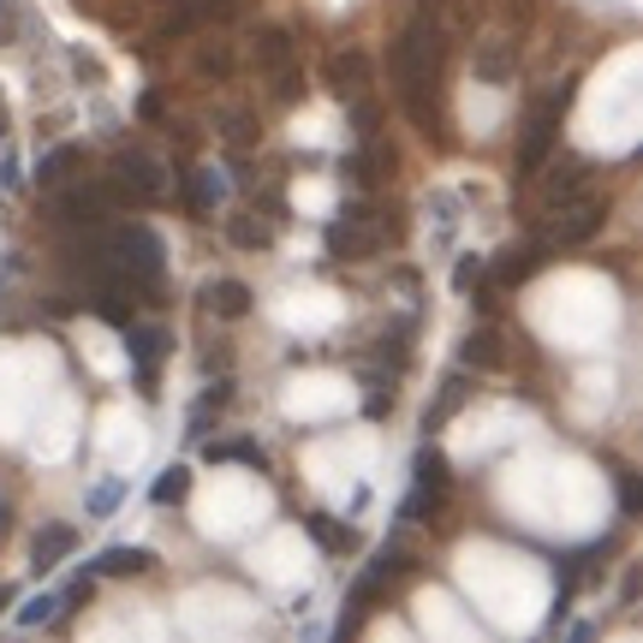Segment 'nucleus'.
Returning <instances> with one entry per match:
<instances>
[{
	"label": "nucleus",
	"mask_w": 643,
	"mask_h": 643,
	"mask_svg": "<svg viewBox=\"0 0 643 643\" xmlns=\"http://www.w3.org/2000/svg\"><path fill=\"white\" fill-rule=\"evenodd\" d=\"M215 197H221V173H197V179H191V191H185V208L191 215H208V208H215Z\"/></svg>",
	"instance_id": "obj_30"
},
{
	"label": "nucleus",
	"mask_w": 643,
	"mask_h": 643,
	"mask_svg": "<svg viewBox=\"0 0 643 643\" xmlns=\"http://www.w3.org/2000/svg\"><path fill=\"white\" fill-rule=\"evenodd\" d=\"M119 500H126V483H119V477H101V483H90L84 507H90V518H114V513H119Z\"/></svg>",
	"instance_id": "obj_29"
},
{
	"label": "nucleus",
	"mask_w": 643,
	"mask_h": 643,
	"mask_svg": "<svg viewBox=\"0 0 643 643\" xmlns=\"http://www.w3.org/2000/svg\"><path fill=\"white\" fill-rule=\"evenodd\" d=\"M328 251L334 256H370L376 251V221L363 208H345V215L328 227Z\"/></svg>",
	"instance_id": "obj_11"
},
{
	"label": "nucleus",
	"mask_w": 643,
	"mask_h": 643,
	"mask_svg": "<svg viewBox=\"0 0 643 643\" xmlns=\"http://www.w3.org/2000/svg\"><path fill=\"white\" fill-rule=\"evenodd\" d=\"M55 614H60V596H48V590H42V596H25V602H19V625H25V632H37V625H48Z\"/></svg>",
	"instance_id": "obj_32"
},
{
	"label": "nucleus",
	"mask_w": 643,
	"mask_h": 643,
	"mask_svg": "<svg viewBox=\"0 0 643 643\" xmlns=\"http://www.w3.org/2000/svg\"><path fill=\"white\" fill-rule=\"evenodd\" d=\"M0 137H7V101H0Z\"/></svg>",
	"instance_id": "obj_39"
},
{
	"label": "nucleus",
	"mask_w": 643,
	"mask_h": 643,
	"mask_svg": "<svg viewBox=\"0 0 643 643\" xmlns=\"http://www.w3.org/2000/svg\"><path fill=\"white\" fill-rule=\"evenodd\" d=\"M304 536H310V543H316V548H328V554H345V548L358 543V536L345 530V525H334V518H328V513H310V518H304Z\"/></svg>",
	"instance_id": "obj_25"
},
{
	"label": "nucleus",
	"mask_w": 643,
	"mask_h": 643,
	"mask_svg": "<svg viewBox=\"0 0 643 643\" xmlns=\"http://www.w3.org/2000/svg\"><path fill=\"white\" fill-rule=\"evenodd\" d=\"M233 12H238V0H185L179 12H167L162 37H185V30H197V25H215V19H233Z\"/></svg>",
	"instance_id": "obj_15"
},
{
	"label": "nucleus",
	"mask_w": 643,
	"mask_h": 643,
	"mask_svg": "<svg viewBox=\"0 0 643 643\" xmlns=\"http://www.w3.org/2000/svg\"><path fill=\"white\" fill-rule=\"evenodd\" d=\"M227 238H233L238 251H269L274 245V227H269V215H251V208H245V215L227 221Z\"/></svg>",
	"instance_id": "obj_23"
},
{
	"label": "nucleus",
	"mask_w": 643,
	"mask_h": 643,
	"mask_svg": "<svg viewBox=\"0 0 643 643\" xmlns=\"http://www.w3.org/2000/svg\"><path fill=\"white\" fill-rule=\"evenodd\" d=\"M441 25L429 19V12H417V19L393 37L388 48V72L399 84V96H406V114L423 126V119H436V90H441Z\"/></svg>",
	"instance_id": "obj_1"
},
{
	"label": "nucleus",
	"mask_w": 643,
	"mask_h": 643,
	"mask_svg": "<svg viewBox=\"0 0 643 643\" xmlns=\"http://www.w3.org/2000/svg\"><path fill=\"white\" fill-rule=\"evenodd\" d=\"M566 108H572V84H554V90L530 108L525 131H518V173H543L561 149V126H566Z\"/></svg>",
	"instance_id": "obj_4"
},
{
	"label": "nucleus",
	"mask_w": 643,
	"mask_h": 643,
	"mask_svg": "<svg viewBox=\"0 0 643 643\" xmlns=\"http://www.w3.org/2000/svg\"><path fill=\"white\" fill-rule=\"evenodd\" d=\"M197 304H203L215 322H238V316H251V286L233 281V274H215V281H203Z\"/></svg>",
	"instance_id": "obj_9"
},
{
	"label": "nucleus",
	"mask_w": 643,
	"mask_h": 643,
	"mask_svg": "<svg viewBox=\"0 0 643 643\" xmlns=\"http://www.w3.org/2000/svg\"><path fill=\"white\" fill-rule=\"evenodd\" d=\"M185 495H191V465L179 459V465H167V471L155 477V489H149V500H155V507H179Z\"/></svg>",
	"instance_id": "obj_26"
},
{
	"label": "nucleus",
	"mask_w": 643,
	"mask_h": 643,
	"mask_svg": "<svg viewBox=\"0 0 643 643\" xmlns=\"http://www.w3.org/2000/svg\"><path fill=\"white\" fill-rule=\"evenodd\" d=\"M96 251H101V269H108L119 286H137V281L162 286L167 281V245H162V233H155V227H144V221L101 233Z\"/></svg>",
	"instance_id": "obj_2"
},
{
	"label": "nucleus",
	"mask_w": 643,
	"mask_h": 643,
	"mask_svg": "<svg viewBox=\"0 0 643 643\" xmlns=\"http://www.w3.org/2000/svg\"><path fill=\"white\" fill-rule=\"evenodd\" d=\"M370 78H376V60L363 55V48H334V55L322 60V84H328L340 101L363 96V90H370Z\"/></svg>",
	"instance_id": "obj_7"
},
{
	"label": "nucleus",
	"mask_w": 643,
	"mask_h": 643,
	"mask_svg": "<svg viewBox=\"0 0 643 643\" xmlns=\"http://www.w3.org/2000/svg\"><path fill=\"white\" fill-rule=\"evenodd\" d=\"M381 590H388V572H363V578L352 584V596H345V620H340V637H352L358 625H363V614H370V602H381Z\"/></svg>",
	"instance_id": "obj_18"
},
{
	"label": "nucleus",
	"mask_w": 643,
	"mask_h": 643,
	"mask_svg": "<svg viewBox=\"0 0 643 643\" xmlns=\"http://www.w3.org/2000/svg\"><path fill=\"white\" fill-rule=\"evenodd\" d=\"M119 340H126V352H131V363H144V370H162V358L173 352V334L167 328H155V322H119Z\"/></svg>",
	"instance_id": "obj_13"
},
{
	"label": "nucleus",
	"mask_w": 643,
	"mask_h": 643,
	"mask_svg": "<svg viewBox=\"0 0 643 643\" xmlns=\"http://www.w3.org/2000/svg\"><path fill=\"white\" fill-rule=\"evenodd\" d=\"M233 66H238L233 48H197V72H208V78H233Z\"/></svg>",
	"instance_id": "obj_34"
},
{
	"label": "nucleus",
	"mask_w": 643,
	"mask_h": 643,
	"mask_svg": "<svg viewBox=\"0 0 643 643\" xmlns=\"http://www.w3.org/2000/svg\"><path fill=\"white\" fill-rule=\"evenodd\" d=\"M155 566H162V561H155V548L119 543V548H101V554H96L90 578H144V572H155Z\"/></svg>",
	"instance_id": "obj_12"
},
{
	"label": "nucleus",
	"mask_w": 643,
	"mask_h": 643,
	"mask_svg": "<svg viewBox=\"0 0 643 643\" xmlns=\"http://www.w3.org/2000/svg\"><path fill=\"white\" fill-rule=\"evenodd\" d=\"M233 406V376H215V381H208V388L197 393V406H191V436H208V429H215V417L221 411H227Z\"/></svg>",
	"instance_id": "obj_17"
},
{
	"label": "nucleus",
	"mask_w": 643,
	"mask_h": 643,
	"mask_svg": "<svg viewBox=\"0 0 643 643\" xmlns=\"http://www.w3.org/2000/svg\"><path fill=\"white\" fill-rule=\"evenodd\" d=\"M358 155H352V162H345V179H358V185H370L376 179V173H393V149L388 144H376V137H358Z\"/></svg>",
	"instance_id": "obj_21"
},
{
	"label": "nucleus",
	"mask_w": 643,
	"mask_h": 643,
	"mask_svg": "<svg viewBox=\"0 0 643 643\" xmlns=\"http://www.w3.org/2000/svg\"><path fill=\"white\" fill-rule=\"evenodd\" d=\"M221 144H227V149H238V155H251L256 144H263V126H256V114H251V108L221 114Z\"/></svg>",
	"instance_id": "obj_22"
},
{
	"label": "nucleus",
	"mask_w": 643,
	"mask_h": 643,
	"mask_svg": "<svg viewBox=\"0 0 643 643\" xmlns=\"http://www.w3.org/2000/svg\"><path fill=\"white\" fill-rule=\"evenodd\" d=\"M256 66H292V30H281V25L256 30Z\"/></svg>",
	"instance_id": "obj_27"
},
{
	"label": "nucleus",
	"mask_w": 643,
	"mask_h": 643,
	"mask_svg": "<svg viewBox=\"0 0 643 643\" xmlns=\"http://www.w3.org/2000/svg\"><path fill=\"white\" fill-rule=\"evenodd\" d=\"M500 358H507V345H500L495 328H471V334L459 340V363H465V370H500Z\"/></svg>",
	"instance_id": "obj_19"
},
{
	"label": "nucleus",
	"mask_w": 643,
	"mask_h": 643,
	"mask_svg": "<svg viewBox=\"0 0 643 643\" xmlns=\"http://www.w3.org/2000/svg\"><path fill=\"white\" fill-rule=\"evenodd\" d=\"M411 477H417V489L406 495V507H399V513H406L411 525H423V518H436L441 500H447V459H441V447H417Z\"/></svg>",
	"instance_id": "obj_5"
},
{
	"label": "nucleus",
	"mask_w": 643,
	"mask_h": 643,
	"mask_svg": "<svg viewBox=\"0 0 643 643\" xmlns=\"http://www.w3.org/2000/svg\"><path fill=\"white\" fill-rule=\"evenodd\" d=\"M602 221H607V203L602 197H566V203H554L543 221H536V233H530V251H536V263L554 251H578L590 245V238L602 233Z\"/></svg>",
	"instance_id": "obj_3"
},
{
	"label": "nucleus",
	"mask_w": 643,
	"mask_h": 643,
	"mask_svg": "<svg viewBox=\"0 0 643 643\" xmlns=\"http://www.w3.org/2000/svg\"><path fill=\"white\" fill-rule=\"evenodd\" d=\"M203 459H208V465L238 459V465H251V471H263V447H256V441H208V447H203Z\"/></svg>",
	"instance_id": "obj_28"
},
{
	"label": "nucleus",
	"mask_w": 643,
	"mask_h": 643,
	"mask_svg": "<svg viewBox=\"0 0 643 643\" xmlns=\"http://www.w3.org/2000/svg\"><path fill=\"white\" fill-rule=\"evenodd\" d=\"M55 215H60V227L90 233V227H101V221L114 215V191H101V185H72V179H66Z\"/></svg>",
	"instance_id": "obj_6"
},
{
	"label": "nucleus",
	"mask_w": 643,
	"mask_h": 643,
	"mask_svg": "<svg viewBox=\"0 0 643 643\" xmlns=\"http://www.w3.org/2000/svg\"><path fill=\"white\" fill-rule=\"evenodd\" d=\"M19 30H25V7L19 0H0V48L19 42Z\"/></svg>",
	"instance_id": "obj_37"
},
{
	"label": "nucleus",
	"mask_w": 643,
	"mask_h": 643,
	"mask_svg": "<svg viewBox=\"0 0 643 643\" xmlns=\"http://www.w3.org/2000/svg\"><path fill=\"white\" fill-rule=\"evenodd\" d=\"M536 269V251L525 245V251H507V256H495V281L500 286H518V281H525V274Z\"/></svg>",
	"instance_id": "obj_31"
},
{
	"label": "nucleus",
	"mask_w": 643,
	"mask_h": 643,
	"mask_svg": "<svg viewBox=\"0 0 643 643\" xmlns=\"http://www.w3.org/2000/svg\"><path fill=\"white\" fill-rule=\"evenodd\" d=\"M465 399H471V376H447V381H441V393H436V406L423 411V436H436V429L465 406Z\"/></svg>",
	"instance_id": "obj_20"
},
{
	"label": "nucleus",
	"mask_w": 643,
	"mask_h": 643,
	"mask_svg": "<svg viewBox=\"0 0 643 643\" xmlns=\"http://www.w3.org/2000/svg\"><path fill=\"white\" fill-rule=\"evenodd\" d=\"M7 602H12V590H7V584H0V607H7Z\"/></svg>",
	"instance_id": "obj_40"
},
{
	"label": "nucleus",
	"mask_w": 643,
	"mask_h": 643,
	"mask_svg": "<svg viewBox=\"0 0 643 643\" xmlns=\"http://www.w3.org/2000/svg\"><path fill=\"white\" fill-rule=\"evenodd\" d=\"M489 274V263H483L477 251H465L459 263H454V292H477V281Z\"/></svg>",
	"instance_id": "obj_33"
},
{
	"label": "nucleus",
	"mask_w": 643,
	"mask_h": 643,
	"mask_svg": "<svg viewBox=\"0 0 643 643\" xmlns=\"http://www.w3.org/2000/svg\"><path fill=\"white\" fill-rule=\"evenodd\" d=\"M352 131L358 137H381V108H376V101L352 96Z\"/></svg>",
	"instance_id": "obj_36"
},
{
	"label": "nucleus",
	"mask_w": 643,
	"mask_h": 643,
	"mask_svg": "<svg viewBox=\"0 0 643 643\" xmlns=\"http://www.w3.org/2000/svg\"><path fill=\"white\" fill-rule=\"evenodd\" d=\"M269 90H274V101H281V108H299V101H304L299 72H281V66H269Z\"/></svg>",
	"instance_id": "obj_35"
},
{
	"label": "nucleus",
	"mask_w": 643,
	"mask_h": 643,
	"mask_svg": "<svg viewBox=\"0 0 643 643\" xmlns=\"http://www.w3.org/2000/svg\"><path fill=\"white\" fill-rule=\"evenodd\" d=\"M78 167H84V144H60V149H48L42 162H37V191H60L66 179H78Z\"/></svg>",
	"instance_id": "obj_16"
},
{
	"label": "nucleus",
	"mask_w": 643,
	"mask_h": 643,
	"mask_svg": "<svg viewBox=\"0 0 643 643\" xmlns=\"http://www.w3.org/2000/svg\"><path fill=\"white\" fill-rule=\"evenodd\" d=\"M471 72L483 84H513L518 78V37H483L471 55Z\"/></svg>",
	"instance_id": "obj_10"
},
{
	"label": "nucleus",
	"mask_w": 643,
	"mask_h": 643,
	"mask_svg": "<svg viewBox=\"0 0 643 643\" xmlns=\"http://www.w3.org/2000/svg\"><path fill=\"white\" fill-rule=\"evenodd\" d=\"M614 483H620V513L637 518V477L632 471H614Z\"/></svg>",
	"instance_id": "obj_38"
},
{
	"label": "nucleus",
	"mask_w": 643,
	"mask_h": 643,
	"mask_svg": "<svg viewBox=\"0 0 643 643\" xmlns=\"http://www.w3.org/2000/svg\"><path fill=\"white\" fill-rule=\"evenodd\" d=\"M78 554V530L72 525H48V530H37V543H30V566L37 572H55V566H66Z\"/></svg>",
	"instance_id": "obj_14"
},
{
	"label": "nucleus",
	"mask_w": 643,
	"mask_h": 643,
	"mask_svg": "<svg viewBox=\"0 0 643 643\" xmlns=\"http://www.w3.org/2000/svg\"><path fill=\"white\" fill-rule=\"evenodd\" d=\"M584 179H590V167L584 162H561L548 173V191H543V203L554 208V203H566V197H584Z\"/></svg>",
	"instance_id": "obj_24"
},
{
	"label": "nucleus",
	"mask_w": 643,
	"mask_h": 643,
	"mask_svg": "<svg viewBox=\"0 0 643 643\" xmlns=\"http://www.w3.org/2000/svg\"><path fill=\"white\" fill-rule=\"evenodd\" d=\"M114 185L149 203V197H162V191H167V167L155 162V155H144V149H126V155L114 162Z\"/></svg>",
	"instance_id": "obj_8"
}]
</instances>
